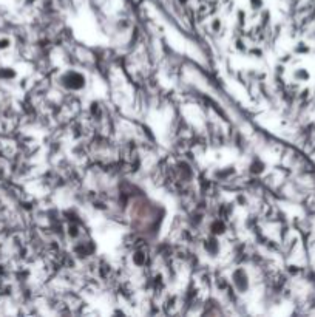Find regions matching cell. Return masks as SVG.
Returning <instances> with one entry per match:
<instances>
[]
</instances>
